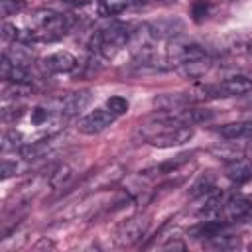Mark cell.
<instances>
[{
    "label": "cell",
    "mask_w": 252,
    "mask_h": 252,
    "mask_svg": "<svg viewBox=\"0 0 252 252\" xmlns=\"http://www.w3.org/2000/svg\"><path fill=\"white\" fill-rule=\"evenodd\" d=\"M130 39V32L126 26L122 24H114L108 26L106 30H100L93 35L91 39V49L102 53L106 59H112Z\"/></svg>",
    "instance_id": "1"
},
{
    "label": "cell",
    "mask_w": 252,
    "mask_h": 252,
    "mask_svg": "<svg viewBox=\"0 0 252 252\" xmlns=\"http://www.w3.org/2000/svg\"><path fill=\"white\" fill-rule=\"evenodd\" d=\"M250 91H252V79L242 77V75L230 77L219 85L203 89L205 96H238V94H246Z\"/></svg>",
    "instance_id": "2"
},
{
    "label": "cell",
    "mask_w": 252,
    "mask_h": 252,
    "mask_svg": "<svg viewBox=\"0 0 252 252\" xmlns=\"http://www.w3.org/2000/svg\"><path fill=\"white\" fill-rule=\"evenodd\" d=\"M112 122H114V114L108 108H96L81 118L79 132L87 134V136H94V134H100L102 130H106Z\"/></svg>",
    "instance_id": "3"
},
{
    "label": "cell",
    "mask_w": 252,
    "mask_h": 252,
    "mask_svg": "<svg viewBox=\"0 0 252 252\" xmlns=\"http://www.w3.org/2000/svg\"><path fill=\"white\" fill-rule=\"evenodd\" d=\"M146 226L148 222L144 219H128L116 228L114 242L118 246H132L146 234Z\"/></svg>",
    "instance_id": "4"
},
{
    "label": "cell",
    "mask_w": 252,
    "mask_h": 252,
    "mask_svg": "<svg viewBox=\"0 0 252 252\" xmlns=\"http://www.w3.org/2000/svg\"><path fill=\"white\" fill-rule=\"evenodd\" d=\"M193 136V130L189 126H175L163 132H158L150 138V144L156 148H173V146H181L185 142H189Z\"/></svg>",
    "instance_id": "5"
},
{
    "label": "cell",
    "mask_w": 252,
    "mask_h": 252,
    "mask_svg": "<svg viewBox=\"0 0 252 252\" xmlns=\"http://www.w3.org/2000/svg\"><path fill=\"white\" fill-rule=\"evenodd\" d=\"M43 67L49 73H69L77 67V59L69 51H55L43 59Z\"/></svg>",
    "instance_id": "6"
},
{
    "label": "cell",
    "mask_w": 252,
    "mask_h": 252,
    "mask_svg": "<svg viewBox=\"0 0 252 252\" xmlns=\"http://www.w3.org/2000/svg\"><path fill=\"white\" fill-rule=\"evenodd\" d=\"M252 211V201L244 195H234L230 197L224 207H222V215L226 220H238V219H244L248 213Z\"/></svg>",
    "instance_id": "7"
},
{
    "label": "cell",
    "mask_w": 252,
    "mask_h": 252,
    "mask_svg": "<svg viewBox=\"0 0 252 252\" xmlns=\"http://www.w3.org/2000/svg\"><path fill=\"white\" fill-rule=\"evenodd\" d=\"M91 102V91H77V93H71L67 94L63 100H61V112L67 114V116H73V114H79L81 110H85V106Z\"/></svg>",
    "instance_id": "8"
},
{
    "label": "cell",
    "mask_w": 252,
    "mask_h": 252,
    "mask_svg": "<svg viewBox=\"0 0 252 252\" xmlns=\"http://www.w3.org/2000/svg\"><path fill=\"white\" fill-rule=\"evenodd\" d=\"M169 57L173 61H177L179 65H185V63H195V61H203L205 59V51L195 45V43H187V45H179L175 49L169 51Z\"/></svg>",
    "instance_id": "9"
},
{
    "label": "cell",
    "mask_w": 252,
    "mask_h": 252,
    "mask_svg": "<svg viewBox=\"0 0 252 252\" xmlns=\"http://www.w3.org/2000/svg\"><path fill=\"white\" fill-rule=\"evenodd\" d=\"M224 175H226L232 183H236V185L246 183V181L252 179V163L246 161V159H242V158H240V159H234V161H230V163L226 165Z\"/></svg>",
    "instance_id": "10"
},
{
    "label": "cell",
    "mask_w": 252,
    "mask_h": 252,
    "mask_svg": "<svg viewBox=\"0 0 252 252\" xmlns=\"http://www.w3.org/2000/svg\"><path fill=\"white\" fill-rule=\"evenodd\" d=\"M219 136L226 140H242V138H252V122H228L222 124L215 130Z\"/></svg>",
    "instance_id": "11"
},
{
    "label": "cell",
    "mask_w": 252,
    "mask_h": 252,
    "mask_svg": "<svg viewBox=\"0 0 252 252\" xmlns=\"http://www.w3.org/2000/svg\"><path fill=\"white\" fill-rule=\"evenodd\" d=\"M215 118V112L209 108H185L181 112L175 114V120L179 124L185 126H193V124H201V122H209Z\"/></svg>",
    "instance_id": "12"
},
{
    "label": "cell",
    "mask_w": 252,
    "mask_h": 252,
    "mask_svg": "<svg viewBox=\"0 0 252 252\" xmlns=\"http://www.w3.org/2000/svg\"><path fill=\"white\" fill-rule=\"evenodd\" d=\"M181 28H183V24L179 20H161V22H154L150 26V33L154 37H173Z\"/></svg>",
    "instance_id": "13"
},
{
    "label": "cell",
    "mask_w": 252,
    "mask_h": 252,
    "mask_svg": "<svg viewBox=\"0 0 252 252\" xmlns=\"http://www.w3.org/2000/svg\"><path fill=\"white\" fill-rule=\"evenodd\" d=\"M224 226H226L224 220L209 219V220L201 222L197 228H193V234H195V236H203V238H217V236L224 230Z\"/></svg>",
    "instance_id": "14"
},
{
    "label": "cell",
    "mask_w": 252,
    "mask_h": 252,
    "mask_svg": "<svg viewBox=\"0 0 252 252\" xmlns=\"http://www.w3.org/2000/svg\"><path fill=\"white\" fill-rule=\"evenodd\" d=\"M71 177H73V167H71L69 163H61V165H57V167L53 169V173L49 175V185H51V189H59V187H63L65 183H69Z\"/></svg>",
    "instance_id": "15"
},
{
    "label": "cell",
    "mask_w": 252,
    "mask_h": 252,
    "mask_svg": "<svg viewBox=\"0 0 252 252\" xmlns=\"http://www.w3.org/2000/svg\"><path fill=\"white\" fill-rule=\"evenodd\" d=\"M47 150H49V140H39V142H32V144L22 146L20 156L24 159H35V158H41Z\"/></svg>",
    "instance_id": "16"
},
{
    "label": "cell",
    "mask_w": 252,
    "mask_h": 252,
    "mask_svg": "<svg viewBox=\"0 0 252 252\" xmlns=\"http://www.w3.org/2000/svg\"><path fill=\"white\" fill-rule=\"evenodd\" d=\"M130 4H134V0H100L98 12L102 16H116V14L124 12Z\"/></svg>",
    "instance_id": "17"
},
{
    "label": "cell",
    "mask_w": 252,
    "mask_h": 252,
    "mask_svg": "<svg viewBox=\"0 0 252 252\" xmlns=\"http://www.w3.org/2000/svg\"><path fill=\"white\" fill-rule=\"evenodd\" d=\"M211 152H213L217 158L234 161V159H240V158H242L244 148H242V146H234V144H220V146H215Z\"/></svg>",
    "instance_id": "18"
},
{
    "label": "cell",
    "mask_w": 252,
    "mask_h": 252,
    "mask_svg": "<svg viewBox=\"0 0 252 252\" xmlns=\"http://www.w3.org/2000/svg\"><path fill=\"white\" fill-rule=\"evenodd\" d=\"M213 185H215V175H213V173H209V171H207V173H201V175H199V179L193 183V187H191L189 195H191V197H199V195L211 193Z\"/></svg>",
    "instance_id": "19"
},
{
    "label": "cell",
    "mask_w": 252,
    "mask_h": 252,
    "mask_svg": "<svg viewBox=\"0 0 252 252\" xmlns=\"http://www.w3.org/2000/svg\"><path fill=\"white\" fill-rule=\"evenodd\" d=\"M106 108L114 114V116H120V114H126L128 112V108H130V104H128V100L124 98V96H110L108 100H106Z\"/></svg>",
    "instance_id": "20"
},
{
    "label": "cell",
    "mask_w": 252,
    "mask_h": 252,
    "mask_svg": "<svg viewBox=\"0 0 252 252\" xmlns=\"http://www.w3.org/2000/svg\"><path fill=\"white\" fill-rule=\"evenodd\" d=\"M187 159H189V156H187V154H181V156H177L175 159H169V161H165V163L158 165V167H156V171H158V173H173V171H175V169H179Z\"/></svg>",
    "instance_id": "21"
},
{
    "label": "cell",
    "mask_w": 252,
    "mask_h": 252,
    "mask_svg": "<svg viewBox=\"0 0 252 252\" xmlns=\"http://www.w3.org/2000/svg\"><path fill=\"white\" fill-rule=\"evenodd\" d=\"M30 83H12V87L6 89V96L16 98V96H26L30 94Z\"/></svg>",
    "instance_id": "22"
},
{
    "label": "cell",
    "mask_w": 252,
    "mask_h": 252,
    "mask_svg": "<svg viewBox=\"0 0 252 252\" xmlns=\"http://www.w3.org/2000/svg\"><path fill=\"white\" fill-rule=\"evenodd\" d=\"M2 37H4L6 41H16V39H20V30H18L14 24L4 22V24H2Z\"/></svg>",
    "instance_id": "23"
},
{
    "label": "cell",
    "mask_w": 252,
    "mask_h": 252,
    "mask_svg": "<svg viewBox=\"0 0 252 252\" xmlns=\"http://www.w3.org/2000/svg\"><path fill=\"white\" fill-rule=\"evenodd\" d=\"M22 140V136L16 132V130H10V132H6L4 136H2V150L6 152V150H10V148H16V144Z\"/></svg>",
    "instance_id": "24"
},
{
    "label": "cell",
    "mask_w": 252,
    "mask_h": 252,
    "mask_svg": "<svg viewBox=\"0 0 252 252\" xmlns=\"http://www.w3.org/2000/svg\"><path fill=\"white\" fill-rule=\"evenodd\" d=\"M12 69H14V63H12V59L4 53V55H2V61H0V75H2V79H4V81H8V79H10Z\"/></svg>",
    "instance_id": "25"
},
{
    "label": "cell",
    "mask_w": 252,
    "mask_h": 252,
    "mask_svg": "<svg viewBox=\"0 0 252 252\" xmlns=\"http://www.w3.org/2000/svg\"><path fill=\"white\" fill-rule=\"evenodd\" d=\"M207 12H209V4H207L205 0L195 2V6H193V16H195V20H201L203 16H207Z\"/></svg>",
    "instance_id": "26"
},
{
    "label": "cell",
    "mask_w": 252,
    "mask_h": 252,
    "mask_svg": "<svg viewBox=\"0 0 252 252\" xmlns=\"http://www.w3.org/2000/svg\"><path fill=\"white\" fill-rule=\"evenodd\" d=\"M16 169H18V165H16V163H12V161L4 159V161H2V165H0V173H2V179H8L10 175H14V173H16Z\"/></svg>",
    "instance_id": "27"
},
{
    "label": "cell",
    "mask_w": 252,
    "mask_h": 252,
    "mask_svg": "<svg viewBox=\"0 0 252 252\" xmlns=\"http://www.w3.org/2000/svg\"><path fill=\"white\" fill-rule=\"evenodd\" d=\"M47 116H49V112H47L45 108H41V106H37V108L32 110V122H33V124H41Z\"/></svg>",
    "instance_id": "28"
},
{
    "label": "cell",
    "mask_w": 252,
    "mask_h": 252,
    "mask_svg": "<svg viewBox=\"0 0 252 252\" xmlns=\"http://www.w3.org/2000/svg\"><path fill=\"white\" fill-rule=\"evenodd\" d=\"M136 4H158L159 0H134Z\"/></svg>",
    "instance_id": "29"
}]
</instances>
